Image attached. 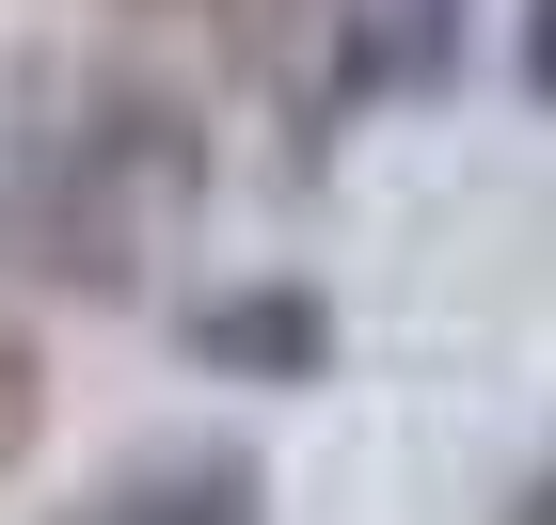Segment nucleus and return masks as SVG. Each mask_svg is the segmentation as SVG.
Here are the masks:
<instances>
[{
    "label": "nucleus",
    "mask_w": 556,
    "mask_h": 525,
    "mask_svg": "<svg viewBox=\"0 0 556 525\" xmlns=\"http://www.w3.org/2000/svg\"><path fill=\"white\" fill-rule=\"evenodd\" d=\"M509 525H556V462H541V478H525V510H509Z\"/></svg>",
    "instance_id": "nucleus-7"
},
{
    "label": "nucleus",
    "mask_w": 556,
    "mask_h": 525,
    "mask_svg": "<svg viewBox=\"0 0 556 525\" xmlns=\"http://www.w3.org/2000/svg\"><path fill=\"white\" fill-rule=\"evenodd\" d=\"M223 16H239V0H223Z\"/></svg>",
    "instance_id": "nucleus-8"
},
{
    "label": "nucleus",
    "mask_w": 556,
    "mask_h": 525,
    "mask_svg": "<svg viewBox=\"0 0 556 525\" xmlns=\"http://www.w3.org/2000/svg\"><path fill=\"white\" fill-rule=\"evenodd\" d=\"M334 48H318V112H397V96H445L462 80V0H318Z\"/></svg>",
    "instance_id": "nucleus-2"
},
{
    "label": "nucleus",
    "mask_w": 556,
    "mask_h": 525,
    "mask_svg": "<svg viewBox=\"0 0 556 525\" xmlns=\"http://www.w3.org/2000/svg\"><path fill=\"white\" fill-rule=\"evenodd\" d=\"M33 430H48V366H33V335L0 318V478L33 462Z\"/></svg>",
    "instance_id": "nucleus-5"
},
{
    "label": "nucleus",
    "mask_w": 556,
    "mask_h": 525,
    "mask_svg": "<svg viewBox=\"0 0 556 525\" xmlns=\"http://www.w3.org/2000/svg\"><path fill=\"white\" fill-rule=\"evenodd\" d=\"M191 366L318 383V366H334V318H318V287H223V303H191Z\"/></svg>",
    "instance_id": "nucleus-3"
},
{
    "label": "nucleus",
    "mask_w": 556,
    "mask_h": 525,
    "mask_svg": "<svg viewBox=\"0 0 556 525\" xmlns=\"http://www.w3.org/2000/svg\"><path fill=\"white\" fill-rule=\"evenodd\" d=\"M509 64H525V96L556 112V0H525V16H509Z\"/></svg>",
    "instance_id": "nucleus-6"
},
{
    "label": "nucleus",
    "mask_w": 556,
    "mask_h": 525,
    "mask_svg": "<svg viewBox=\"0 0 556 525\" xmlns=\"http://www.w3.org/2000/svg\"><path fill=\"white\" fill-rule=\"evenodd\" d=\"M64 525H255V462H143Z\"/></svg>",
    "instance_id": "nucleus-4"
},
{
    "label": "nucleus",
    "mask_w": 556,
    "mask_h": 525,
    "mask_svg": "<svg viewBox=\"0 0 556 525\" xmlns=\"http://www.w3.org/2000/svg\"><path fill=\"white\" fill-rule=\"evenodd\" d=\"M207 191V143L175 96H128V80H80L64 96V128H16L0 143V255L33 271V287H143L175 223Z\"/></svg>",
    "instance_id": "nucleus-1"
}]
</instances>
